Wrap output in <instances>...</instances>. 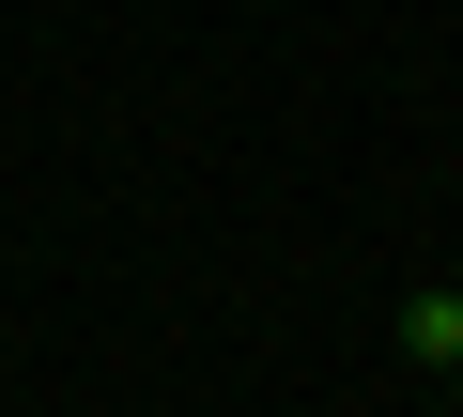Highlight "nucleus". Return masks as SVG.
Returning a JSON list of instances; mask_svg holds the SVG:
<instances>
[{"label": "nucleus", "mask_w": 463, "mask_h": 417, "mask_svg": "<svg viewBox=\"0 0 463 417\" xmlns=\"http://www.w3.org/2000/svg\"><path fill=\"white\" fill-rule=\"evenodd\" d=\"M402 355H417V371H463V279H432V294L402 309Z\"/></svg>", "instance_id": "1"}]
</instances>
